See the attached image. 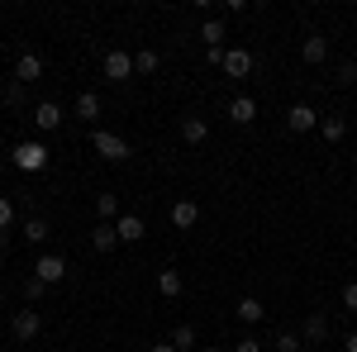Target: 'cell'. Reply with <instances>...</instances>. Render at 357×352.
I'll use <instances>...</instances> for the list:
<instances>
[{"label":"cell","instance_id":"6da1fadb","mask_svg":"<svg viewBox=\"0 0 357 352\" xmlns=\"http://www.w3.org/2000/svg\"><path fill=\"white\" fill-rule=\"evenodd\" d=\"M91 148H96L105 162H129V143L119 134H110V129H96V134H91Z\"/></svg>","mask_w":357,"mask_h":352},{"label":"cell","instance_id":"7a4b0ae2","mask_svg":"<svg viewBox=\"0 0 357 352\" xmlns=\"http://www.w3.org/2000/svg\"><path fill=\"white\" fill-rule=\"evenodd\" d=\"M286 124H291L296 134H310V129H319V109L310 105V100H296V105L286 109Z\"/></svg>","mask_w":357,"mask_h":352},{"label":"cell","instance_id":"3957f363","mask_svg":"<svg viewBox=\"0 0 357 352\" xmlns=\"http://www.w3.org/2000/svg\"><path fill=\"white\" fill-rule=\"evenodd\" d=\"M15 167H20V171H43V167H48V148H43V143H20V148H15Z\"/></svg>","mask_w":357,"mask_h":352},{"label":"cell","instance_id":"277c9868","mask_svg":"<svg viewBox=\"0 0 357 352\" xmlns=\"http://www.w3.org/2000/svg\"><path fill=\"white\" fill-rule=\"evenodd\" d=\"M10 333H15L20 343H33V338L43 333V319H38L33 309H15V319H10Z\"/></svg>","mask_w":357,"mask_h":352},{"label":"cell","instance_id":"5b68a950","mask_svg":"<svg viewBox=\"0 0 357 352\" xmlns=\"http://www.w3.org/2000/svg\"><path fill=\"white\" fill-rule=\"evenodd\" d=\"M129 77H138V72H134V57L124 53V48L105 53V82H129Z\"/></svg>","mask_w":357,"mask_h":352},{"label":"cell","instance_id":"8992f818","mask_svg":"<svg viewBox=\"0 0 357 352\" xmlns=\"http://www.w3.org/2000/svg\"><path fill=\"white\" fill-rule=\"evenodd\" d=\"M33 276H38V281H43V286H57V281H62V276H67V262H62V257H57V252H43V257H38V262H33Z\"/></svg>","mask_w":357,"mask_h":352},{"label":"cell","instance_id":"52a82bcc","mask_svg":"<svg viewBox=\"0 0 357 352\" xmlns=\"http://www.w3.org/2000/svg\"><path fill=\"white\" fill-rule=\"evenodd\" d=\"M43 77V57L38 53H20V62H15V82L29 86V82H38Z\"/></svg>","mask_w":357,"mask_h":352},{"label":"cell","instance_id":"ba28073f","mask_svg":"<svg viewBox=\"0 0 357 352\" xmlns=\"http://www.w3.org/2000/svg\"><path fill=\"white\" fill-rule=\"evenodd\" d=\"M114 234H119V243H138V238L148 234V224H143L138 215H119L114 219Z\"/></svg>","mask_w":357,"mask_h":352},{"label":"cell","instance_id":"9c48e42d","mask_svg":"<svg viewBox=\"0 0 357 352\" xmlns=\"http://www.w3.org/2000/svg\"><path fill=\"white\" fill-rule=\"evenodd\" d=\"M62 119H67V114H62V105H57V100H43V105L33 109V124H38L43 134H53V129L62 124Z\"/></svg>","mask_w":357,"mask_h":352},{"label":"cell","instance_id":"30bf717a","mask_svg":"<svg viewBox=\"0 0 357 352\" xmlns=\"http://www.w3.org/2000/svg\"><path fill=\"white\" fill-rule=\"evenodd\" d=\"M224 72L243 82L248 72H252V53H248V48H229V53H224Z\"/></svg>","mask_w":357,"mask_h":352},{"label":"cell","instance_id":"8fae6325","mask_svg":"<svg viewBox=\"0 0 357 352\" xmlns=\"http://www.w3.org/2000/svg\"><path fill=\"white\" fill-rule=\"evenodd\" d=\"M158 291H162V300H176L181 291H186L181 271H176V267H162V271H158Z\"/></svg>","mask_w":357,"mask_h":352},{"label":"cell","instance_id":"7c38bea8","mask_svg":"<svg viewBox=\"0 0 357 352\" xmlns=\"http://www.w3.org/2000/svg\"><path fill=\"white\" fill-rule=\"evenodd\" d=\"M301 338H305V343H314V348H319V343L329 338V319H324V314H310V319L301 324Z\"/></svg>","mask_w":357,"mask_h":352},{"label":"cell","instance_id":"4fadbf2b","mask_svg":"<svg viewBox=\"0 0 357 352\" xmlns=\"http://www.w3.org/2000/svg\"><path fill=\"white\" fill-rule=\"evenodd\" d=\"M229 119H234V124H252V119H257V100H252V95L229 100Z\"/></svg>","mask_w":357,"mask_h":352},{"label":"cell","instance_id":"5bb4252c","mask_svg":"<svg viewBox=\"0 0 357 352\" xmlns=\"http://www.w3.org/2000/svg\"><path fill=\"white\" fill-rule=\"evenodd\" d=\"M195 219H200V205H195V200H176V205H172V224H176V229H195Z\"/></svg>","mask_w":357,"mask_h":352},{"label":"cell","instance_id":"9a60e30c","mask_svg":"<svg viewBox=\"0 0 357 352\" xmlns=\"http://www.w3.org/2000/svg\"><path fill=\"white\" fill-rule=\"evenodd\" d=\"M181 138L195 148V143H205V138H210V124H205L200 114H186V119H181Z\"/></svg>","mask_w":357,"mask_h":352},{"label":"cell","instance_id":"2e32d148","mask_svg":"<svg viewBox=\"0 0 357 352\" xmlns=\"http://www.w3.org/2000/svg\"><path fill=\"white\" fill-rule=\"evenodd\" d=\"M301 57H305V62H310V67H319V62L329 57V43H324L319 33H310V38H305V43H301Z\"/></svg>","mask_w":357,"mask_h":352},{"label":"cell","instance_id":"e0dca14e","mask_svg":"<svg viewBox=\"0 0 357 352\" xmlns=\"http://www.w3.org/2000/svg\"><path fill=\"white\" fill-rule=\"evenodd\" d=\"M77 119H86V124L100 119V95H96V91H82V95H77Z\"/></svg>","mask_w":357,"mask_h":352},{"label":"cell","instance_id":"ac0fdd59","mask_svg":"<svg viewBox=\"0 0 357 352\" xmlns=\"http://www.w3.org/2000/svg\"><path fill=\"white\" fill-rule=\"evenodd\" d=\"M167 343H172L176 352H200V343H195V328H191V324H176Z\"/></svg>","mask_w":357,"mask_h":352},{"label":"cell","instance_id":"d6986e66","mask_svg":"<svg viewBox=\"0 0 357 352\" xmlns=\"http://www.w3.org/2000/svg\"><path fill=\"white\" fill-rule=\"evenodd\" d=\"M234 314H238L243 324H257V319L267 314V305H262V300H252V296H243L238 305H234Z\"/></svg>","mask_w":357,"mask_h":352},{"label":"cell","instance_id":"ffe728a7","mask_svg":"<svg viewBox=\"0 0 357 352\" xmlns=\"http://www.w3.org/2000/svg\"><path fill=\"white\" fill-rule=\"evenodd\" d=\"M114 243H119L114 224H96V229H91V247H96V252H110Z\"/></svg>","mask_w":357,"mask_h":352},{"label":"cell","instance_id":"44dd1931","mask_svg":"<svg viewBox=\"0 0 357 352\" xmlns=\"http://www.w3.org/2000/svg\"><path fill=\"white\" fill-rule=\"evenodd\" d=\"M96 215H100V224H114V219H119V200H114V190H100V195H96Z\"/></svg>","mask_w":357,"mask_h":352},{"label":"cell","instance_id":"7402d4cb","mask_svg":"<svg viewBox=\"0 0 357 352\" xmlns=\"http://www.w3.org/2000/svg\"><path fill=\"white\" fill-rule=\"evenodd\" d=\"M158 67H162V62H158V53H153V48H143V53H134V72H138V77H153Z\"/></svg>","mask_w":357,"mask_h":352},{"label":"cell","instance_id":"603a6c76","mask_svg":"<svg viewBox=\"0 0 357 352\" xmlns=\"http://www.w3.org/2000/svg\"><path fill=\"white\" fill-rule=\"evenodd\" d=\"M200 38H205V48H220L224 43V24L220 20H205V24H200Z\"/></svg>","mask_w":357,"mask_h":352},{"label":"cell","instance_id":"cb8c5ba5","mask_svg":"<svg viewBox=\"0 0 357 352\" xmlns=\"http://www.w3.org/2000/svg\"><path fill=\"white\" fill-rule=\"evenodd\" d=\"M319 129H324V138H329V143H343V134H348V124H343L338 114H329V119H319Z\"/></svg>","mask_w":357,"mask_h":352},{"label":"cell","instance_id":"d4e9b609","mask_svg":"<svg viewBox=\"0 0 357 352\" xmlns=\"http://www.w3.org/2000/svg\"><path fill=\"white\" fill-rule=\"evenodd\" d=\"M24 238H29V243H43V238H48V219H29Z\"/></svg>","mask_w":357,"mask_h":352},{"label":"cell","instance_id":"484cf974","mask_svg":"<svg viewBox=\"0 0 357 352\" xmlns=\"http://www.w3.org/2000/svg\"><path fill=\"white\" fill-rule=\"evenodd\" d=\"M301 348H305L301 333H276V352H301Z\"/></svg>","mask_w":357,"mask_h":352},{"label":"cell","instance_id":"4316f807","mask_svg":"<svg viewBox=\"0 0 357 352\" xmlns=\"http://www.w3.org/2000/svg\"><path fill=\"white\" fill-rule=\"evenodd\" d=\"M43 296H48V286H43L38 276H29V281H24V300H29V305H38Z\"/></svg>","mask_w":357,"mask_h":352},{"label":"cell","instance_id":"83f0119b","mask_svg":"<svg viewBox=\"0 0 357 352\" xmlns=\"http://www.w3.org/2000/svg\"><path fill=\"white\" fill-rule=\"evenodd\" d=\"M10 224H15V200H5V195H0V234H5Z\"/></svg>","mask_w":357,"mask_h":352},{"label":"cell","instance_id":"f1b7e54d","mask_svg":"<svg viewBox=\"0 0 357 352\" xmlns=\"http://www.w3.org/2000/svg\"><path fill=\"white\" fill-rule=\"evenodd\" d=\"M5 100L20 109V105H24V86H20V82H10V86H5Z\"/></svg>","mask_w":357,"mask_h":352},{"label":"cell","instance_id":"f546056e","mask_svg":"<svg viewBox=\"0 0 357 352\" xmlns=\"http://www.w3.org/2000/svg\"><path fill=\"white\" fill-rule=\"evenodd\" d=\"M343 309H353V314H357V281L343 286Z\"/></svg>","mask_w":357,"mask_h":352},{"label":"cell","instance_id":"4dcf8cb0","mask_svg":"<svg viewBox=\"0 0 357 352\" xmlns=\"http://www.w3.org/2000/svg\"><path fill=\"white\" fill-rule=\"evenodd\" d=\"M205 62H210V67H220V72H224V48H205Z\"/></svg>","mask_w":357,"mask_h":352},{"label":"cell","instance_id":"1f68e13d","mask_svg":"<svg viewBox=\"0 0 357 352\" xmlns=\"http://www.w3.org/2000/svg\"><path fill=\"white\" fill-rule=\"evenodd\" d=\"M234 352H262V338H243V343H234Z\"/></svg>","mask_w":357,"mask_h":352},{"label":"cell","instance_id":"d6a6232c","mask_svg":"<svg viewBox=\"0 0 357 352\" xmlns=\"http://www.w3.org/2000/svg\"><path fill=\"white\" fill-rule=\"evenodd\" d=\"M148 352H176V348H172V343H167V338H162V343H153V348H148Z\"/></svg>","mask_w":357,"mask_h":352},{"label":"cell","instance_id":"836d02e7","mask_svg":"<svg viewBox=\"0 0 357 352\" xmlns=\"http://www.w3.org/2000/svg\"><path fill=\"white\" fill-rule=\"evenodd\" d=\"M343 348H348V352H357V333H348V338H343Z\"/></svg>","mask_w":357,"mask_h":352},{"label":"cell","instance_id":"e575fe53","mask_svg":"<svg viewBox=\"0 0 357 352\" xmlns=\"http://www.w3.org/2000/svg\"><path fill=\"white\" fill-rule=\"evenodd\" d=\"M200 352H220V348H200Z\"/></svg>","mask_w":357,"mask_h":352},{"label":"cell","instance_id":"d590c367","mask_svg":"<svg viewBox=\"0 0 357 352\" xmlns=\"http://www.w3.org/2000/svg\"><path fill=\"white\" fill-rule=\"evenodd\" d=\"M301 352H319V348H301Z\"/></svg>","mask_w":357,"mask_h":352},{"label":"cell","instance_id":"8d00e7d4","mask_svg":"<svg viewBox=\"0 0 357 352\" xmlns=\"http://www.w3.org/2000/svg\"><path fill=\"white\" fill-rule=\"evenodd\" d=\"M0 247H5V234H0Z\"/></svg>","mask_w":357,"mask_h":352}]
</instances>
